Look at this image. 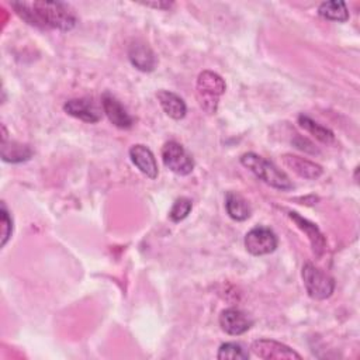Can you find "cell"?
Returning <instances> with one entry per match:
<instances>
[{"mask_svg": "<svg viewBox=\"0 0 360 360\" xmlns=\"http://www.w3.org/2000/svg\"><path fill=\"white\" fill-rule=\"evenodd\" d=\"M11 7L27 24L42 30L69 31L77 21L73 10L60 1H13Z\"/></svg>", "mask_w": 360, "mask_h": 360, "instance_id": "1", "label": "cell"}, {"mask_svg": "<svg viewBox=\"0 0 360 360\" xmlns=\"http://www.w3.org/2000/svg\"><path fill=\"white\" fill-rule=\"evenodd\" d=\"M239 160L242 166L249 169L257 179H260L273 188L287 191L294 187V184L283 170H280L273 162L264 159L255 152L243 153Z\"/></svg>", "mask_w": 360, "mask_h": 360, "instance_id": "2", "label": "cell"}, {"mask_svg": "<svg viewBox=\"0 0 360 360\" xmlns=\"http://www.w3.org/2000/svg\"><path fill=\"white\" fill-rule=\"evenodd\" d=\"M225 80L212 70H202L195 83V96L200 107L207 114H215L219 97L225 93Z\"/></svg>", "mask_w": 360, "mask_h": 360, "instance_id": "3", "label": "cell"}, {"mask_svg": "<svg viewBox=\"0 0 360 360\" xmlns=\"http://www.w3.org/2000/svg\"><path fill=\"white\" fill-rule=\"evenodd\" d=\"M302 281L307 290V294L312 300H326L335 291V280L318 269L312 263H305L302 266Z\"/></svg>", "mask_w": 360, "mask_h": 360, "instance_id": "4", "label": "cell"}, {"mask_svg": "<svg viewBox=\"0 0 360 360\" xmlns=\"http://www.w3.org/2000/svg\"><path fill=\"white\" fill-rule=\"evenodd\" d=\"M163 165L179 176H187L194 169L193 158L184 149V146L176 141H169L162 148Z\"/></svg>", "mask_w": 360, "mask_h": 360, "instance_id": "5", "label": "cell"}, {"mask_svg": "<svg viewBox=\"0 0 360 360\" xmlns=\"http://www.w3.org/2000/svg\"><path fill=\"white\" fill-rule=\"evenodd\" d=\"M243 243L250 255L263 256L276 250L277 236L267 226H255L245 235Z\"/></svg>", "mask_w": 360, "mask_h": 360, "instance_id": "6", "label": "cell"}, {"mask_svg": "<svg viewBox=\"0 0 360 360\" xmlns=\"http://www.w3.org/2000/svg\"><path fill=\"white\" fill-rule=\"evenodd\" d=\"M252 352L266 360H292V359H301V354L297 353L290 346L273 340V339H257L250 346Z\"/></svg>", "mask_w": 360, "mask_h": 360, "instance_id": "7", "label": "cell"}, {"mask_svg": "<svg viewBox=\"0 0 360 360\" xmlns=\"http://www.w3.org/2000/svg\"><path fill=\"white\" fill-rule=\"evenodd\" d=\"M101 107L107 118L112 125L120 129H129L134 125V117L127 111V108L120 103L117 97L105 91L101 96Z\"/></svg>", "mask_w": 360, "mask_h": 360, "instance_id": "8", "label": "cell"}, {"mask_svg": "<svg viewBox=\"0 0 360 360\" xmlns=\"http://www.w3.org/2000/svg\"><path fill=\"white\" fill-rule=\"evenodd\" d=\"M63 110L66 114L89 124H96L101 120V111L90 97L70 98L63 104Z\"/></svg>", "mask_w": 360, "mask_h": 360, "instance_id": "9", "label": "cell"}, {"mask_svg": "<svg viewBox=\"0 0 360 360\" xmlns=\"http://www.w3.org/2000/svg\"><path fill=\"white\" fill-rule=\"evenodd\" d=\"M253 319L238 308H226L219 314L221 329L232 336H239L250 329Z\"/></svg>", "mask_w": 360, "mask_h": 360, "instance_id": "10", "label": "cell"}, {"mask_svg": "<svg viewBox=\"0 0 360 360\" xmlns=\"http://www.w3.org/2000/svg\"><path fill=\"white\" fill-rule=\"evenodd\" d=\"M129 159L136 166V169L141 173H143L146 177L149 179L158 177V173H159L158 163L153 152L148 146L142 143L132 145L129 149Z\"/></svg>", "mask_w": 360, "mask_h": 360, "instance_id": "11", "label": "cell"}, {"mask_svg": "<svg viewBox=\"0 0 360 360\" xmlns=\"http://www.w3.org/2000/svg\"><path fill=\"white\" fill-rule=\"evenodd\" d=\"M281 160L285 167H288L291 172H294L297 176L308 180H316L322 176L323 169L315 162H311L305 158H301L298 155L285 153L281 156Z\"/></svg>", "mask_w": 360, "mask_h": 360, "instance_id": "12", "label": "cell"}, {"mask_svg": "<svg viewBox=\"0 0 360 360\" xmlns=\"http://www.w3.org/2000/svg\"><path fill=\"white\" fill-rule=\"evenodd\" d=\"M128 59L132 63V66H135L141 72H152L155 70L158 63L156 55L150 49V46L139 41H135L129 45Z\"/></svg>", "mask_w": 360, "mask_h": 360, "instance_id": "13", "label": "cell"}, {"mask_svg": "<svg viewBox=\"0 0 360 360\" xmlns=\"http://www.w3.org/2000/svg\"><path fill=\"white\" fill-rule=\"evenodd\" d=\"M1 159L8 163H21L27 162L32 158V149L25 145L15 141L7 139V131L6 127L1 125Z\"/></svg>", "mask_w": 360, "mask_h": 360, "instance_id": "14", "label": "cell"}, {"mask_svg": "<svg viewBox=\"0 0 360 360\" xmlns=\"http://www.w3.org/2000/svg\"><path fill=\"white\" fill-rule=\"evenodd\" d=\"M288 217L295 222V225L307 233L308 239H309V243H311V248H312V252L316 255V256H321L325 250V246H326V240H325V236L323 233L319 231V228L308 221L307 218H302L298 212L295 211H290L288 212Z\"/></svg>", "mask_w": 360, "mask_h": 360, "instance_id": "15", "label": "cell"}, {"mask_svg": "<svg viewBox=\"0 0 360 360\" xmlns=\"http://www.w3.org/2000/svg\"><path fill=\"white\" fill-rule=\"evenodd\" d=\"M156 97L159 100L160 107L170 118H173V120L184 118V115L187 112V105L180 96H177L176 93L169 91V90H159L156 93Z\"/></svg>", "mask_w": 360, "mask_h": 360, "instance_id": "16", "label": "cell"}, {"mask_svg": "<svg viewBox=\"0 0 360 360\" xmlns=\"http://www.w3.org/2000/svg\"><path fill=\"white\" fill-rule=\"evenodd\" d=\"M226 214L233 221H245L250 217V205L248 201L235 191H228L225 197Z\"/></svg>", "mask_w": 360, "mask_h": 360, "instance_id": "17", "label": "cell"}, {"mask_svg": "<svg viewBox=\"0 0 360 360\" xmlns=\"http://www.w3.org/2000/svg\"><path fill=\"white\" fill-rule=\"evenodd\" d=\"M298 124L301 128H304L308 134H311L319 142H322L325 145H330L335 142L333 132L329 128H326V127L321 125L319 122H316L315 120H312L311 117H308L307 114L298 115Z\"/></svg>", "mask_w": 360, "mask_h": 360, "instance_id": "18", "label": "cell"}, {"mask_svg": "<svg viewBox=\"0 0 360 360\" xmlns=\"http://www.w3.org/2000/svg\"><path fill=\"white\" fill-rule=\"evenodd\" d=\"M318 14L325 20L338 22H345L349 20V10L346 7V3L340 0L321 3L318 7Z\"/></svg>", "mask_w": 360, "mask_h": 360, "instance_id": "19", "label": "cell"}, {"mask_svg": "<svg viewBox=\"0 0 360 360\" xmlns=\"http://www.w3.org/2000/svg\"><path fill=\"white\" fill-rule=\"evenodd\" d=\"M217 357L219 360H246L249 359V352L240 343L226 342L219 346Z\"/></svg>", "mask_w": 360, "mask_h": 360, "instance_id": "20", "label": "cell"}, {"mask_svg": "<svg viewBox=\"0 0 360 360\" xmlns=\"http://www.w3.org/2000/svg\"><path fill=\"white\" fill-rule=\"evenodd\" d=\"M191 208H193V202H191L190 198L179 197L173 202V205H172V208L169 211V218L173 222H180V221H183L190 214Z\"/></svg>", "mask_w": 360, "mask_h": 360, "instance_id": "21", "label": "cell"}, {"mask_svg": "<svg viewBox=\"0 0 360 360\" xmlns=\"http://www.w3.org/2000/svg\"><path fill=\"white\" fill-rule=\"evenodd\" d=\"M1 248L6 246L8 239L11 238L13 233V218L10 217V212L6 207L4 202H1Z\"/></svg>", "mask_w": 360, "mask_h": 360, "instance_id": "22", "label": "cell"}, {"mask_svg": "<svg viewBox=\"0 0 360 360\" xmlns=\"http://www.w3.org/2000/svg\"><path fill=\"white\" fill-rule=\"evenodd\" d=\"M145 6H148V7H155V8H163V10H166V8H170L172 6H173V3H160V1H158V3H143Z\"/></svg>", "mask_w": 360, "mask_h": 360, "instance_id": "23", "label": "cell"}]
</instances>
